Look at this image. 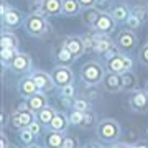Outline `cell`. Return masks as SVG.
<instances>
[{
  "label": "cell",
  "mask_w": 148,
  "mask_h": 148,
  "mask_svg": "<svg viewBox=\"0 0 148 148\" xmlns=\"http://www.w3.org/2000/svg\"><path fill=\"white\" fill-rule=\"evenodd\" d=\"M25 32L28 33V36L32 38H46L51 33V25L48 21V16L43 13L40 8L38 10H32L25 18Z\"/></svg>",
  "instance_id": "1"
},
{
  "label": "cell",
  "mask_w": 148,
  "mask_h": 148,
  "mask_svg": "<svg viewBox=\"0 0 148 148\" xmlns=\"http://www.w3.org/2000/svg\"><path fill=\"white\" fill-rule=\"evenodd\" d=\"M95 135L101 142L110 145L122 137V127L115 119H102L95 125Z\"/></svg>",
  "instance_id": "2"
},
{
  "label": "cell",
  "mask_w": 148,
  "mask_h": 148,
  "mask_svg": "<svg viewBox=\"0 0 148 148\" xmlns=\"http://www.w3.org/2000/svg\"><path fill=\"white\" fill-rule=\"evenodd\" d=\"M106 71V66H102L99 61H87L81 66L79 76L84 84H101Z\"/></svg>",
  "instance_id": "3"
},
{
  "label": "cell",
  "mask_w": 148,
  "mask_h": 148,
  "mask_svg": "<svg viewBox=\"0 0 148 148\" xmlns=\"http://www.w3.org/2000/svg\"><path fill=\"white\" fill-rule=\"evenodd\" d=\"M106 69L119 74L125 71H133V58L125 51H119L110 58H106Z\"/></svg>",
  "instance_id": "4"
},
{
  "label": "cell",
  "mask_w": 148,
  "mask_h": 148,
  "mask_svg": "<svg viewBox=\"0 0 148 148\" xmlns=\"http://www.w3.org/2000/svg\"><path fill=\"white\" fill-rule=\"evenodd\" d=\"M0 18H2V30H10V32H13V30H16V28H20L25 25V18L27 16L23 15L21 10H18V8L10 5V8L0 16Z\"/></svg>",
  "instance_id": "5"
},
{
  "label": "cell",
  "mask_w": 148,
  "mask_h": 148,
  "mask_svg": "<svg viewBox=\"0 0 148 148\" xmlns=\"http://www.w3.org/2000/svg\"><path fill=\"white\" fill-rule=\"evenodd\" d=\"M128 106L130 110L135 114H147L148 112V92L145 89H135L130 92L128 97Z\"/></svg>",
  "instance_id": "6"
},
{
  "label": "cell",
  "mask_w": 148,
  "mask_h": 148,
  "mask_svg": "<svg viewBox=\"0 0 148 148\" xmlns=\"http://www.w3.org/2000/svg\"><path fill=\"white\" fill-rule=\"evenodd\" d=\"M51 76H53L56 87H64L68 84H74V79H76L71 66H66V64H56L51 71Z\"/></svg>",
  "instance_id": "7"
},
{
  "label": "cell",
  "mask_w": 148,
  "mask_h": 148,
  "mask_svg": "<svg viewBox=\"0 0 148 148\" xmlns=\"http://www.w3.org/2000/svg\"><path fill=\"white\" fill-rule=\"evenodd\" d=\"M36 119V114L30 109H25V110H12L10 114V125L12 128H15V130H20V128H25L28 127L33 120Z\"/></svg>",
  "instance_id": "8"
},
{
  "label": "cell",
  "mask_w": 148,
  "mask_h": 148,
  "mask_svg": "<svg viewBox=\"0 0 148 148\" xmlns=\"http://www.w3.org/2000/svg\"><path fill=\"white\" fill-rule=\"evenodd\" d=\"M115 43H117V46H119L120 51L128 53V51H132L133 48L138 45V36H137V33H135V30L123 28V30L119 32V35L115 38Z\"/></svg>",
  "instance_id": "9"
},
{
  "label": "cell",
  "mask_w": 148,
  "mask_h": 148,
  "mask_svg": "<svg viewBox=\"0 0 148 148\" xmlns=\"http://www.w3.org/2000/svg\"><path fill=\"white\" fill-rule=\"evenodd\" d=\"M117 25H119V23H117L115 18L110 15V12L102 10L92 30L97 32V33H102V35H112V33L117 30Z\"/></svg>",
  "instance_id": "10"
},
{
  "label": "cell",
  "mask_w": 148,
  "mask_h": 148,
  "mask_svg": "<svg viewBox=\"0 0 148 148\" xmlns=\"http://www.w3.org/2000/svg\"><path fill=\"white\" fill-rule=\"evenodd\" d=\"M33 68L32 56L25 51H18V54L15 56L13 63L10 64V71L15 74H30Z\"/></svg>",
  "instance_id": "11"
},
{
  "label": "cell",
  "mask_w": 148,
  "mask_h": 148,
  "mask_svg": "<svg viewBox=\"0 0 148 148\" xmlns=\"http://www.w3.org/2000/svg\"><path fill=\"white\" fill-rule=\"evenodd\" d=\"M114 48H119V46H117L115 40L110 38V35H102V33L95 32V40H94V46H92L94 53L101 54V56H106Z\"/></svg>",
  "instance_id": "12"
},
{
  "label": "cell",
  "mask_w": 148,
  "mask_h": 148,
  "mask_svg": "<svg viewBox=\"0 0 148 148\" xmlns=\"http://www.w3.org/2000/svg\"><path fill=\"white\" fill-rule=\"evenodd\" d=\"M101 87L109 94H117L122 92V74L112 73V71H106L104 79L101 82Z\"/></svg>",
  "instance_id": "13"
},
{
  "label": "cell",
  "mask_w": 148,
  "mask_h": 148,
  "mask_svg": "<svg viewBox=\"0 0 148 148\" xmlns=\"http://www.w3.org/2000/svg\"><path fill=\"white\" fill-rule=\"evenodd\" d=\"M16 90H18L21 99H28L33 94H36L40 89H38L35 79L32 77V74H23V77H20L16 82Z\"/></svg>",
  "instance_id": "14"
},
{
  "label": "cell",
  "mask_w": 148,
  "mask_h": 148,
  "mask_svg": "<svg viewBox=\"0 0 148 148\" xmlns=\"http://www.w3.org/2000/svg\"><path fill=\"white\" fill-rule=\"evenodd\" d=\"M30 74H32V77L35 79V82H36L38 89L43 90V92H51V90L56 87L51 73L43 71V69H36V71H32Z\"/></svg>",
  "instance_id": "15"
},
{
  "label": "cell",
  "mask_w": 148,
  "mask_h": 148,
  "mask_svg": "<svg viewBox=\"0 0 148 148\" xmlns=\"http://www.w3.org/2000/svg\"><path fill=\"white\" fill-rule=\"evenodd\" d=\"M63 45L68 48L76 58H81V56L87 51V48H86V45H84L82 36H77V35H69V36H66V38H64Z\"/></svg>",
  "instance_id": "16"
},
{
  "label": "cell",
  "mask_w": 148,
  "mask_h": 148,
  "mask_svg": "<svg viewBox=\"0 0 148 148\" xmlns=\"http://www.w3.org/2000/svg\"><path fill=\"white\" fill-rule=\"evenodd\" d=\"M40 10L49 18L63 15V0H43L40 3Z\"/></svg>",
  "instance_id": "17"
},
{
  "label": "cell",
  "mask_w": 148,
  "mask_h": 148,
  "mask_svg": "<svg viewBox=\"0 0 148 148\" xmlns=\"http://www.w3.org/2000/svg\"><path fill=\"white\" fill-rule=\"evenodd\" d=\"M54 61H56V64H66V66H73L74 63H76V56H74L71 51H69L68 48L64 46V45H59V46L54 48Z\"/></svg>",
  "instance_id": "18"
},
{
  "label": "cell",
  "mask_w": 148,
  "mask_h": 148,
  "mask_svg": "<svg viewBox=\"0 0 148 148\" xmlns=\"http://www.w3.org/2000/svg\"><path fill=\"white\" fill-rule=\"evenodd\" d=\"M69 119H68V112L64 110H58L56 112V115H54V119L51 120V123L48 125V130H56V132H68L69 128Z\"/></svg>",
  "instance_id": "19"
},
{
  "label": "cell",
  "mask_w": 148,
  "mask_h": 148,
  "mask_svg": "<svg viewBox=\"0 0 148 148\" xmlns=\"http://www.w3.org/2000/svg\"><path fill=\"white\" fill-rule=\"evenodd\" d=\"M48 92H43V90H38L36 94H33L32 97H28L27 99V104L30 107V110H33L35 114L41 110L43 107H46L49 102H48Z\"/></svg>",
  "instance_id": "20"
},
{
  "label": "cell",
  "mask_w": 148,
  "mask_h": 148,
  "mask_svg": "<svg viewBox=\"0 0 148 148\" xmlns=\"http://www.w3.org/2000/svg\"><path fill=\"white\" fill-rule=\"evenodd\" d=\"M101 12L97 8V5L95 7H87V8H82L81 10V20H82V23H84L87 28H94L95 21H97V18H99V15H101Z\"/></svg>",
  "instance_id": "21"
},
{
  "label": "cell",
  "mask_w": 148,
  "mask_h": 148,
  "mask_svg": "<svg viewBox=\"0 0 148 148\" xmlns=\"http://www.w3.org/2000/svg\"><path fill=\"white\" fill-rule=\"evenodd\" d=\"M66 133L64 132H56V130H48L46 128V135H45V147H54V148H61L64 142Z\"/></svg>",
  "instance_id": "22"
},
{
  "label": "cell",
  "mask_w": 148,
  "mask_h": 148,
  "mask_svg": "<svg viewBox=\"0 0 148 148\" xmlns=\"http://www.w3.org/2000/svg\"><path fill=\"white\" fill-rule=\"evenodd\" d=\"M135 89H138V76L133 71L122 73V90L130 94Z\"/></svg>",
  "instance_id": "23"
},
{
  "label": "cell",
  "mask_w": 148,
  "mask_h": 148,
  "mask_svg": "<svg viewBox=\"0 0 148 148\" xmlns=\"http://www.w3.org/2000/svg\"><path fill=\"white\" fill-rule=\"evenodd\" d=\"M56 112H58V107H54V106H51V104H48L46 107H43L41 110L36 114V119L43 123V127H48V125L51 123V120L54 119Z\"/></svg>",
  "instance_id": "24"
},
{
  "label": "cell",
  "mask_w": 148,
  "mask_h": 148,
  "mask_svg": "<svg viewBox=\"0 0 148 148\" xmlns=\"http://www.w3.org/2000/svg\"><path fill=\"white\" fill-rule=\"evenodd\" d=\"M110 15L115 18L117 23H125V20L130 15V8H128L125 3H117L110 8Z\"/></svg>",
  "instance_id": "25"
},
{
  "label": "cell",
  "mask_w": 148,
  "mask_h": 148,
  "mask_svg": "<svg viewBox=\"0 0 148 148\" xmlns=\"http://www.w3.org/2000/svg\"><path fill=\"white\" fill-rule=\"evenodd\" d=\"M20 41L13 32L10 30H2V36H0V48H18Z\"/></svg>",
  "instance_id": "26"
},
{
  "label": "cell",
  "mask_w": 148,
  "mask_h": 148,
  "mask_svg": "<svg viewBox=\"0 0 148 148\" xmlns=\"http://www.w3.org/2000/svg\"><path fill=\"white\" fill-rule=\"evenodd\" d=\"M81 7L79 0H63V15L64 16H77L81 15Z\"/></svg>",
  "instance_id": "27"
},
{
  "label": "cell",
  "mask_w": 148,
  "mask_h": 148,
  "mask_svg": "<svg viewBox=\"0 0 148 148\" xmlns=\"http://www.w3.org/2000/svg\"><path fill=\"white\" fill-rule=\"evenodd\" d=\"M35 138H36V135L28 127L18 130V140H20V145H23V147H38V143H35Z\"/></svg>",
  "instance_id": "28"
},
{
  "label": "cell",
  "mask_w": 148,
  "mask_h": 148,
  "mask_svg": "<svg viewBox=\"0 0 148 148\" xmlns=\"http://www.w3.org/2000/svg\"><path fill=\"white\" fill-rule=\"evenodd\" d=\"M16 54H18V48H2V51H0L2 64L5 68H10V64L13 63V59H15Z\"/></svg>",
  "instance_id": "29"
},
{
  "label": "cell",
  "mask_w": 148,
  "mask_h": 148,
  "mask_svg": "<svg viewBox=\"0 0 148 148\" xmlns=\"http://www.w3.org/2000/svg\"><path fill=\"white\" fill-rule=\"evenodd\" d=\"M97 122H99L97 120V114L90 109V110L84 112V119H82V123L79 125V128H82V130H89V128H92V127L95 128Z\"/></svg>",
  "instance_id": "30"
},
{
  "label": "cell",
  "mask_w": 148,
  "mask_h": 148,
  "mask_svg": "<svg viewBox=\"0 0 148 148\" xmlns=\"http://www.w3.org/2000/svg\"><path fill=\"white\" fill-rule=\"evenodd\" d=\"M99 86L101 84H84L82 90H81V95L89 99V101H94L101 95V90H99Z\"/></svg>",
  "instance_id": "31"
},
{
  "label": "cell",
  "mask_w": 148,
  "mask_h": 148,
  "mask_svg": "<svg viewBox=\"0 0 148 148\" xmlns=\"http://www.w3.org/2000/svg\"><path fill=\"white\" fill-rule=\"evenodd\" d=\"M73 109H77V110H81V112H87V110L92 109V104H90L89 99H86V97L79 95V97H74Z\"/></svg>",
  "instance_id": "32"
},
{
  "label": "cell",
  "mask_w": 148,
  "mask_h": 148,
  "mask_svg": "<svg viewBox=\"0 0 148 148\" xmlns=\"http://www.w3.org/2000/svg\"><path fill=\"white\" fill-rule=\"evenodd\" d=\"M68 119H69V123L74 125V127H79L82 123V119H84V112L77 110V109H69L68 110Z\"/></svg>",
  "instance_id": "33"
},
{
  "label": "cell",
  "mask_w": 148,
  "mask_h": 148,
  "mask_svg": "<svg viewBox=\"0 0 148 148\" xmlns=\"http://www.w3.org/2000/svg\"><path fill=\"white\" fill-rule=\"evenodd\" d=\"M130 12H132L133 15L137 16V18L142 21V23L148 21V5H147V7L137 5V7H133V8H130Z\"/></svg>",
  "instance_id": "34"
},
{
  "label": "cell",
  "mask_w": 148,
  "mask_h": 148,
  "mask_svg": "<svg viewBox=\"0 0 148 148\" xmlns=\"http://www.w3.org/2000/svg\"><path fill=\"white\" fill-rule=\"evenodd\" d=\"M73 101L74 99H69V97H64V95H59L58 97V110L68 112L69 109H73Z\"/></svg>",
  "instance_id": "35"
},
{
  "label": "cell",
  "mask_w": 148,
  "mask_h": 148,
  "mask_svg": "<svg viewBox=\"0 0 148 148\" xmlns=\"http://www.w3.org/2000/svg\"><path fill=\"white\" fill-rule=\"evenodd\" d=\"M138 61H140L142 66H147L148 68V41L145 45H142L140 49H138Z\"/></svg>",
  "instance_id": "36"
},
{
  "label": "cell",
  "mask_w": 148,
  "mask_h": 148,
  "mask_svg": "<svg viewBox=\"0 0 148 148\" xmlns=\"http://www.w3.org/2000/svg\"><path fill=\"white\" fill-rule=\"evenodd\" d=\"M76 86L74 84H68L64 87H59V95H64V97H69V99H74L76 97Z\"/></svg>",
  "instance_id": "37"
},
{
  "label": "cell",
  "mask_w": 148,
  "mask_h": 148,
  "mask_svg": "<svg viewBox=\"0 0 148 148\" xmlns=\"http://www.w3.org/2000/svg\"><path fill=\"white\" fill-rule=\"evenodd\" d=\"M125 27L130 28V30H138V28L142 27V21L138 20L137 16L133 15L132 12H130V15H128V18L125 20Z\"/></svg>",
  "instance_id": "38"
},
{
  "label": "cell",
  "mask_w": 148,
  "mask_h": 148,
  "mask_svg": "<svg viewBox=\"0 0 148 148\" xmlns=\"http://www.w3.org/2000/svg\"><path fill=\"white\" fill-rule=\"evenodd\" d=\"M77 147H81L79 140H77L76 137H73V135H66V137H64V142H63V147H61V148H77Z\"/></svg>",
  "instance_id": "39"
},
{
  "label": "cell",
  "mask_w": 148,
  "mask_h": 148,
  "mask_svg": "<svg viewBox=\"0 0 148 148\" xmlns=\"http://www.w3.org/2000/svg\"><path fill=\"white\" fill-rule=\"evenodd\" d=\"M92 33H86V35H82V40H84V45L86 48H87V51L89 49H92V46H94V40H95V32L94 30H90Z\"/></svg>",
  "instance_id": "40"
},
{
  "label": "cell",
  "mask_w": 148,
  "mask_h": 148,
  "mask_svg": "<svg viewBox=\"0 0 148 148\" xmlns=\"http://www.w3.org/2000/svg\"><path fill=\"white\" fill-rule=\"evenodd\" d=\"M28 128H30V130H32V132L35 133L36 137H40V133H41V130H43V123L38 120V119H35V120H33L32 123L28 125Z\"/></svg>",
  "instance_id": "41"
},
{
  "label": "cell",
  "mask_w": 148,
  "mask_h": 148,
  "mask_svg": "<svg viewBox=\"0 0 148 148\" xmlns=\"http://www.w3.org/2000/svg\"><path fill=\"white\" fill-rule=\"evenodd\" d=\"M0 147L2 148H10V147H15V145H12V142L8 140L5 133V128H2V132H0Z\"/></svg>",
  "instance_id": "42"
},
{
  "label": "cell",
  "mask_w": 148,
  "mask_h": 148,
  "mask_svg": "<svg viewBox=\"0 0 148 148\" xmlns=\"http://www.w3.org/2000/svg\"><path fill=\"white\" fill-rule=\"evenodd\" d=\"M7 125H10V114L7 110H2V128H5Z\"/></svg>",
  "instance_id": "43"
},
{
  "label": "cell",
  "mask_w": 148,
  "mask_h": 148,
  "mask_svg": "<svg viewBox=\"0 0 148 148\" xmlns=\"http://www.w3.org/2000/svg\"><path fill=\"white\" fill-rule=\"evenodd\" d=\"M82 147H86V148H89V147H99V148H101V147H106V143L101 142V140H99V142H95V140H89V142H86Z\"/></svg>",
  "instance_id": "44"
},
{
  "label": "cell",
  "mask_w": 148,
  "mask_h": 148,
  "mask_svg": "<svg viewBox=\"0 0 148 148\" xmlns=\"http://www.w3.org/2000/svg\"><path fill=\"white\" fill-rule=\"evenodd\" d=\"M79 3L82 8H87V7H95L97 5V0H79Z\"/></svg>",
  "instance_id": "45"
},
{
  "label": "cell",
  "mask_w": 148,
  "mask_h": 148,
  "mask_svg": "<svg viewBox=\"0 0 148 148\" xmlns=\"http://www.w3.org/2000/svg\"><path fill=\"white\" fill-rule=\"evenodd\" d=\"M8 8H10L8 2H7V0H2V5H0V16L3 15V13H5V12L8 10Z\"/></svg>",
  "instance_id": "46"
},
{
  "label": "cell",
  "mask_w": 148,
  "mask_h": 148,
  "mask_svg": "<svg viewBox=\"0 0 148 148\" xmlns=\"http://www.w3.org/2000/svg\"><path fill=\"white\" fill-rule=\"evenodd\" d=\"M133 147H135V148L148 147V140H137V142H133Z\"/></svg>",
  "instance_id": "47"
},
{
  "label": "cell",
  "mask_w": 148,
  "mask_h": 148,
  "mask_svg": "<svg viewBox=\"0 0 148 148\" xmlns=\"http://www.w3.org/2000/svg\"><path fill=\"white\" fill-rule=\"evenodd\" d=\"M114 0H97V5L99 7H107V5H110Z\"/></svg>",
  "instance_id": "48"
},
{
  "label": "cell",
  "mask_w": 148,
  "mask_h": 148,
  "mask_svg": "<svg viewBox=\"0 0 148 148\" xmlns=\"http://www.w3.org/2000/svg\"><path fill=\"white\" fill-rule=\"evenodd\" d=\"M43 0H30V3H35V5H40Z\"/></svg>",
  "instance_id": "49"
},
{
  "label": "cell",
  "mask_w": 148,
  "mask_h": 148,
  "mask_svg": "<svg viewBox=\"0 0 148 148\" xmlns=\"http://www.w3.org/2000/svg\"><path fill=\"white\" fill-rule=\"evenodd\" d=\"M143 89H145V90H147V92H148V81H147V82H145V87H143Z\"/></svg>",
  "instance_id": "50"
},
{
  "label": "cell",
  "mask_w": 148,
  "mask_h": 148,
  "mask_svg": "<svg viewBox=\"0 0 148 148\" xmlns=\"http://www.w3.org/2000/svg\"><path fill=\"white\" fill-rule=\"evenodd\" d=\"M147 138H148V128H147Z\"/></svg>",
  "instance_id": "51"
},
{
  "label": "cell",
  "mask_w": 148,
  "mask_h": 148,
  "mask_svg": "<svg viewBox=\"0 0 148 148\" xmlns=\"http://www.w3.org/2000/svg\"><path fill=\"white\" fill-rule=\"evenodd\" d=\"M147 41H148V38H147Z\"/></svg>",
  "instance_id": "52"
},
{
  "label": "cell",
  "mask_w": 148,
  "mask_h": 148,
  "mask_svg": "<svg viewBox=\"0 0 148 148\" xmlns=\"http://www.w3.org/2000/svg\"><path fill=\"white\" fill-rule=\"evenodd\" d=\"M147 5H148V2H147Z\"/></svg>",
  "instance_id": "53"
}]
</instances>
